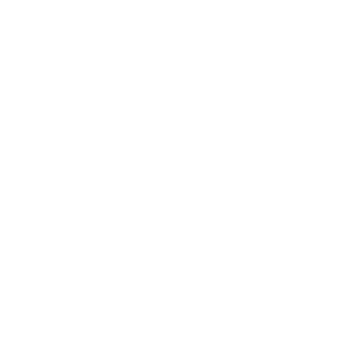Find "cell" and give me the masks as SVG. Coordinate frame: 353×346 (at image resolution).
I'll return each mask as SVG.
<instances>
[]
</instances>
